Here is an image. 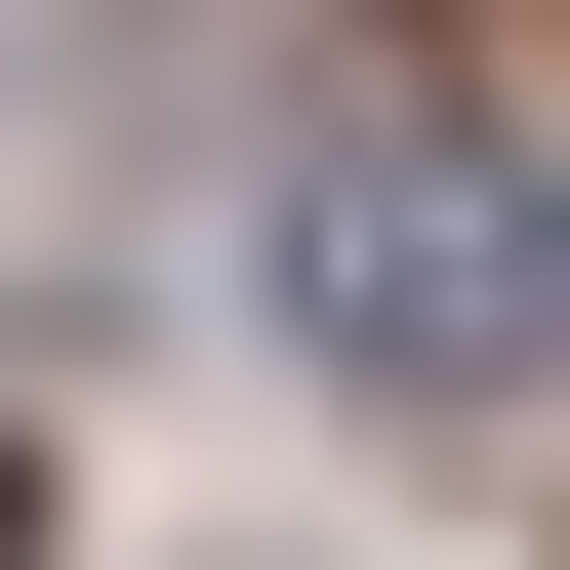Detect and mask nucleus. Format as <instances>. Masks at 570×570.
<instances>
[{"label": "nucleus", "instance_id": "nucleus-1", "mask_svg": "<svg viewBox=\"0 0 570 570\" xmlns=\"http://www.w3.org/2000/svg\"><path fill=\"white\" fill-rule=\"evenodd\" d=\"M285 326H326V367H407V407H530L570 367V204L489 164V122H326V164H285Z\"/></svg>", "mask_w": 570, "mask_h": 570}, {"label": "nucleus", "instance_id": "nucleus-2", "mask_svg": "<svg viewBox=\"0 0 570 570\" xmlns=\"http://www.w3.org/2000/svg\"><path fill=\"white\" fill-rule=\"evenodd\" d=\"M0 570H41V449H0Z\"/></svg>", "mask_w": 570, "mask_h": 570}]
</instances>
